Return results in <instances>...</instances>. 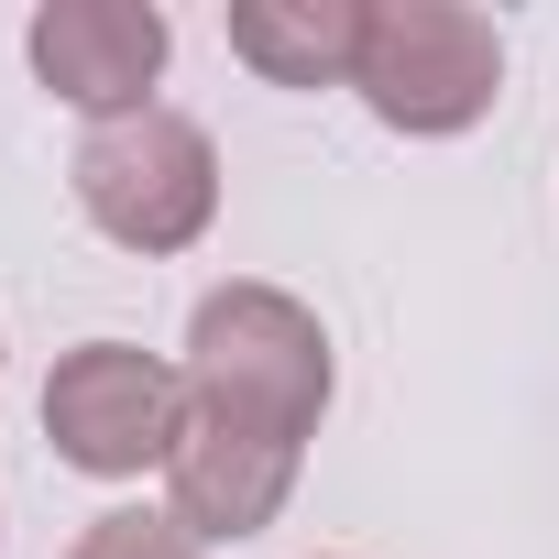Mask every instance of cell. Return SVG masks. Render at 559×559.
Returning <instances> with one entry per match:
<instances>
[{
	"label": "cell",
	"mask_w": 559,
	"mask_h": 559,
	"mask_svg": "<svg viewBox=\"0 0 559 559\" xmlns=\"http://www.w3.org/2000/svg\"><path fill=\"white\" fill-rule=\"evenodd\" d=\"M187 406L308 450L330 417V330L286 286H209L187 319Z\"/></svg>",
	"instance_id": "1"
},
{
	"label": "cell",
	"mask_w": 559,
	"mask_h": 559,
	"mask_svg": "<svg viewBox=\"0 0 559 559\" xmlns=\"http://www.w3.org/2000/svg\"><path fill=\"white\" fill-rule=\"evenodd\" d=\"M352 88L384 132L406 143H450L504 99V34L472 0H362V56Z\"/></svg>",
	"instance_id": "2"
},
{
	"label": "cell",
	"mask_w": 559,
	"mask_h": 559,
	"mask_svg": "<svg viewBox=\"0 0 559 559\" xmlns=\"http://www.w3.org/2000/svg\"><path fill=\"white\" fill-rule=\"evenodd\" d=\"M67 187H78V209H88L99 241H121V252H187V241H209V219H219V143H209L187 110L154 99V110H132V121H99V132L78 143Z\"/></svg>",
	"instance_id": "3"
},
{
	"label": "cell",
	"mask_w": 559,
	"mask_h": 559,
	"mask_svg": "<svg viewBox=\"0 0 559 559\" xmlns=\"http://www.w3.org/2000/svg\"><path fill=\"white\" fill-rule=\"evenodd\" d=\"M45 439L88 483H143L187 439V362H154L143 341H78L45 373Z\"/></svg>",
	"instance_id": "4"
},
{
	"label": "cell",
	"mask_w": 559,
	"mask_h": 559,
	"mask_svg": "<svg viewBox=\"0 0 559 559\" xmlns=\"http://www.w3.org/2000/svg\"><path fill=\"white\" fill-rule=\"evenodd\" d=\"M23 56H34V78H45L67 110H88V132H99V121L154 110V78H165V56H176V23L154 12V0H45V12L23 23Z\"/></svg>",
	"instance_id": "5"
},
{
	"label": "cell",
	"mask_w": 559,
	"mask_h": 559,
	"mask_svg": "<svg viewBox=\"0 0 559 559\" xmlns=\"http://www.w3.org/2000/svg\"><path fill=\"white\" fill-rule=\"evenodd\" d=\"M297 472H308V450L252 439V428L187 406V439H176V461H165V515H176L198 548H230V537H263L274 515H286Z\"/></svg>",
	"instance_id": "6"
},
{
	"label": "cell",
	"mask_w": 559,
	"mask_h": 559,
	"mask_svg": "<svg viewBox=\"0 0 559 559\" xmlns=\"http://www.w3.org/2000/svg\"><path fill=\"white\" fill-rule=\"evenodd\" d=\"M230 56L263 88H352L362 0H230Z\"/></svg>",
	"instance_id": "7"
},
{
	"label": "cell",
	"mask_w": 559,
	"mask_h": 559,
	"mask_svg": "<svg viewBox=\"0 0 559 559\" xmlns=\"http://www.w3.org/2000/svg\"><path fill=\"white\" fill-rule=\"evenodd\" d=\"M67 559H209V548H198L165 504H110V515H88V526H78V548H67Z\"/></svg>",
	"instance_id": "8"
}]
</instances>
